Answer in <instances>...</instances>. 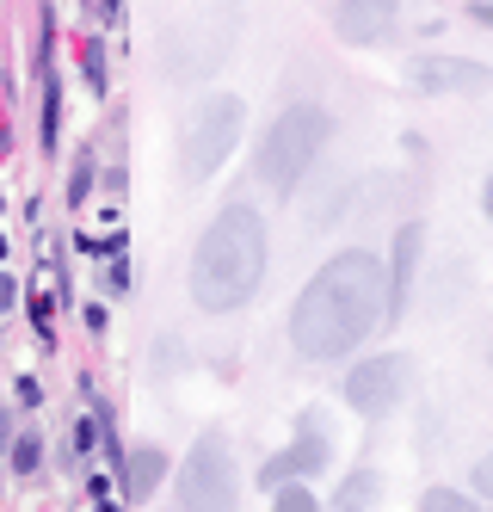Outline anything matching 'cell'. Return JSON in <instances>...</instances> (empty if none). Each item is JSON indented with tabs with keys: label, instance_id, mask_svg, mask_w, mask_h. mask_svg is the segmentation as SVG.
<instances>
[{
	"label": "cell",
	"instance_id": "cell-6",
	"mask_svg": "<svg viewBox=\"0 0 493 512\" xmlns=\"http://www.w3.org/2000/svg\"><path fill=\"white\" fill-rule=\"evenodd\" d=\"M401 389H407V358H395V352H376V358H364V364H352L346 371V408L352 414H364V420H383L395 401H401Z\"/></svg>",
	"mask_w": 493,
	"mask_h": 512
},
{
	"label": "cell",
	"instance_id": "cell-4",
	"mask_svg": "<svg viewBox=\"0 0 493 512\" xmlns=\"http://www.w3.org/2000/svg\"><path fill=\"white\" fill-rule=\"evenodd\" d=\"M241 506V475H235V451L222 432H204L192 457L179 463L173 482V512H235Z\"/></svg>",
	"mask_w": 493,
	"mask_h": 512
},
{
	"label": "cell",
	"instance_id": "cell-11",
	"mask_svg": "<svg viewBox=\"0 0 493 512\" xmlns=\"http://www.w3.org/2000/svg\"><path fill=\"white\" fill-rule=\"evenodd\" d=\"M161 475H167V451L161 445L124 451V500H148V494L161 488Z\"/></svg>",
	"mask_w": 493,
	"mask_h": 512
},
{
	"label": "cell",
	"instance_id": "cell-21",
	"mask_svg": "<svg viewBox=\"0 0 493 512\" xmlns=\"http://www.w3.org/2000/svg\"><path fill=\"white\" fill-rule=\"evenodd\" d=\"M481 210H487V216H493V179H487V192H481Z\"/></svg>",
	"mask_w": 493,
	"mask_h": 512
},
{
	"label": "cell",
	"instance_id": "cell-12",
	"mask_svg": "<svg viewBox=\"0 0 493 512\" xmlns=\"http://www.w3.org/2000/svg\"><path fill=\"white\" fill-rule=\"evenodd\" d=\"M376 494H383V475H376V469H352L346 488H339V500H333V512H370Z\"/></svg>",
	"mask_w": 493,
	"mask_h": 512
},
{
	"label": "cell",
	"instance_id": "cell-7",
	"mask_svg": "<svg viewBox=\"0 0 493 512\" xmlns=\"http://www.w3.org/2000/svg\"><path fill=\"white\" fill-rule=\"evenodd\" d=\"M315 469H327V432H321V420L315 414H302L296 420V438L259 469V488H284V482H309Z\"/></svg>",
	"mask_w": 493,
	"mask_h": 512
},
{
	"label": "cell",
	"instance_id": "cell-22",
	"mask_svg": "<svg viewBox=\"0 0 493 512\" xmlns=\"http://www.w3.org/2000/svg\"><path fill=\"white\" fill-rule=\"evenodd\" d=\"M487 364H493V346H487Z\"/></svg>",
	"mask_w": 493,
	"mask_h": 512
},
{
	"label": "cell",
	"instance_id": "cell-20",
	"mask_svg": "<svg viewBox=\"0 0 493 512\" xmlns=\"http://www.w3.org/2000/svg\"><path fill=\"white\" fill-rule=\"evenodd\" d=\"M13 297H19V290H13V278H0V309H13Z\"/></svg>",
	"mask_w": 493,
	"mask_h": 512
},
{
	"label": "cell",
	"instance_id": "cell-17",
	"mask_svg": "<svg viewBox=\"0 0 493 512\" xmlns=\"http://www.w3.org/2000/svg\"><path fill=\"white\" fill-rule=\"evenodd\" d=\"M62 93H56V81L44 87V149H56V118H62V105H56Z\"/></svg>",
	"mask_w": 493,
	"mask_h": 512
},
{
	"label": "cell",
	"instance_id": "cell-3",
	"mask_svg": "<svg viewBox=\"0 0 493 512\" xmlns=\"http://www.w3.org/2000/svg\"><path fill=\"white\" fill-rule=\"evenodd\" d=\"M327 136H333V118L321 112V105H290V112H278L272 130H265V142H259V161H253L259 179L278 198H290L302 179H309V167L321 161Z\"/></svg>",
	"mask_w": 493,
	"mask_h": 512
},
{
	"label": "cell",
	"instance_id": "cell-14",
	"mask_svg": "<svg viewBox=\"0 0 493 512\" xmlns=\"http://www.w3.org/2000/svg\"><path fill=\"white\" fill-rule=\"evenodd\" d=\"M420 512H487L475 494H457V488H432L426 500H420Z\"/></svg>",
	"mask_w": 493,
	"mask_h": 512
},
{
	"label": "cell",
	"instance_id": "cell-1",
	"mask_svg": "<svg viewBox=\"0 0 493 512\" xmlns=\"http://www.w3.org/2000/svg\"><path fill=\"white\" fill-rule=\"evenodd\" d=\"M376 321H383V260L364 247H346L302 284V297L290 309V346L302 358L327 364L364 346Z\"/></svg>",
	"mask_w": 493,
	"mask_h": 512
},
{
	"label": "cell",
	"instance_id": "cell-15",
	"mask_svg": "<svg viewBox=\"0 0 493 512\" xmlns=\"http://www.w3.org/2000/svg\"><path fill=\"white\" fill-rule=\"evenodd\" d=\"M37 463H44V438H31V432H25L19 445H13V469H19V475H31Z\"/></svg>",
	"mask_w": 493,
	"mask_h": 512
},
{
	"label": "cell",
	"instance_id": "cell-2",
	"mask_svg": "<svg viewBox=\"0 0 493 512\" xmlns=\"http://www.w3.org/2000/svg\"><path fill=\"white\" fill-rule=\"evenodd\" d=\"M265 216L253 204H222L192 247V303L204 315H235L265 284Z\"/></svg>",
	"mask_w": 493,
	"mask_h": 512
},
{
	"label": "cell",
	"instance_id": "cell-5",
	"mask_svg": "<svg viewBox=\"0 0 493 512\" xmlns=\"http://www.w3.org/2000/svg\"><path fill=\"white\" fill-rule=\"evenodd\" d=\"M241 124H247V105H241L235 93L204 99L198 112H192V124H185V142H179V167H185V179H210L222 161H229L235 142H241Z\"/></svg>",
	"mask_w": 493,
	"mask_h": 512
},
{
	"label": "cell",
	"instance_id": "cell-18",
	"mask_svg": "<svg viewBox=\"0 0 493 512\" xmlns=\"http://www.w3.org/2000/svg\"><path fill=\"white\" fill-rule=\"evenodd\" d=\"M475 494H487V500H493V457H481V463H475Z\"/></svg>",
	"mask_w": 493,
	"mask_h": 512
},
{
	"label": "cell",
	"instance_id": "cell-10",
	"mask_svg": "<svg viewBox=\"0 0 493 512\" xmlns=\"http://www.w3.org/2000/svg\"><path fill=\"white\" fill-rule=\"evenodd\" d=\"M401 19V0H339L333 7V31L346 44H383Z\"/></svg>",
	"mask_w": 493,
	"mask_h": 512
},
{
	"label": "cell",
	"instance_id": "cell-8",
	"mask_svg": "<svg viewBox=\"0 0 493 512\" xmlns=\"http://www.w3.org/2000/svg\"><path fill=\"white\" fill-rule=\"evenodd\" d=\"M413 87L438 93V99H475V93L493 87V68L463 62V56H420V62H413Z\"/></svg>",
	"mask_w": 493,
	"mask_h": 512
},
{
	"label": "cell",
	"instance_id": "cell-13",
	"mask_svg": "<svg viewBox=\"0 0 493 512\" xmlns=\"http://www.w3.org/2000/svg\"><path fill=\"white\" fill-rule=\"evenodd\" d=\"M272 512H321V494H309V482H284L272 488Z\"/></svg>",
	"mask_w": 493,
	"mask_h": 512
},
{
	"label": "cell",
	"instance_id": "cell-19",
	"mask_svg": "<svg viewBox=\"0 0 493 512\" xmlns=\"http://www.w3.org/2000/svg\"><path fill=\"white\" fill-rule=\"evenodd\" d=\"M469 19H475V25H493V0H475V7H469Z\"/></svg>",
	"mask_w": 493,
	"mask_h": 512
},
{
	"label": "cell",
	"instance_id": "cell-9",
	"mask_svg": "<svg viewBox=\"0 0 493 512\" xmlns=\"http://www.w3.org/2000/svg\"><path fill=\"white\" fill-rule=\"evenodd\" d=\"M420 247H426V229L420 223H401L395 229V253L383 260V321H401L407 315L413 272H420Z\"/></svg>",
	"mask_w": 493,
	"mask_h": 512
},
{
	"label": "cell",
	"instance_id": "cell-16",
	"mask_svg": "<svg viewBox=\"0 0 493 512\" xmlns=\"http://www.w3.org/2000/svg\"><path fill=\"white\" fill-rule=\"evenodd\" d=\"M87 192H93V155L74 161V179H68V198H74V204H87Z\"/></svg>",
	"mask_w": 493,
	"mask_h": 512
}]
</instances>
